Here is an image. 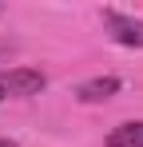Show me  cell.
I'll return each instance as SVG.
<instances>
[{
    "instance_id": "cell-1",
    "label": "cell",
    "mask_w": 143,
    "mask_h": 147,
    "mask_svg": "<svg viewBox=\"0 0 143 147\" xmlns=\"http://www.w3.org/2000/svg\"><path fill=\"white\" fill-rule=\"evenodd\" d=\"M44 88H48V76L40 68H8V72H0V99L40 96Z\"/></svg>"
},
{
    "instance_id": "cell-2",
    "label": "cell",
    "mask_w": 143,
    "mask_h": 147,
    "mask_svg": "<svg viewBox=\"0 0 143 147\" xmlns=\"http://www.w3.org/2000/svg\"><path fill=\"white\" fill-rule=\"evenodd\" d=\"M103 24H107V32H111L115 44H123V48H143V20H139V16L103 8Z\"/></svg>"
},
{
    "instance_id": "cell-3",
    "label": "cell",
    "mask_w": 143,
    "mask_h": 147,
    "mask_svg": "<svg viewBox=\"0 0 143 147\" xmlns=\"http://www.w3.org/2000/svg\"><path fill=\"white\" fill-rule=\"evenodd\" d=\"M76 96H80V103H103V99L119 96V76H92L76 88Z\"/></svg>"
},
{
    "instance_id": "cell-4",
    "label": "cell",
    "mask_w": 143,
    "mask_h": 147,
    "mask_svg": "<svg viewBox=\"0 0 143 147\" xmlns=\"http://www.w3.org/2000/svg\"><path fill=\"white\" fill-rule=\"evenodd\" d=\"M107 147H143V119H127L119 127H111Z\"/></svg>"
},
{
    "instance_id": "cell-5",
    "label": "cell",
    "mask_w": 143,
    "mask_h": 147,
    "mask_svg": "<svg viewBox=\"0 0 143 147\" xmlns=\"http://www.w3.org/2000/svg\"><path fill=\"white\" fill-rule=\"evenodd\" d=\"M8 48H12V44H8V40H4V36H0V60H4V56H8Z\"/></svg>"
},
{
    "instance_id": "cell-6",
    "label": "cell",
    "mask_w": 143,
    "mask_h": 147,
    "mask_svg": "<svg viewBox=\"0 0 143 147\" xmlns=\"http://www.w3.org/2000/svg\"><path fill=\"white\" fill-rule=\"evenodd\" d=\"M0 147H16V139H0Z\"/></svg>"
}]
</instances>
